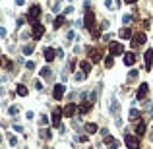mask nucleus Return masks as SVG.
Returning a JSON list of instances; mask_svg holds the SVG:
<instances>
[{"label": "nucleus", "mask_w": 153, "mask_h": 149, "mask_svg": "<svg viewBox=\"0 0 153 149\" xmlns=\"http://www.w3.org/2000/svg\"><path fill=\"white\" fill-rule=\"evenodd\" d=\"M39 16H41V8L39 6H33L31 10H29V16H27V21L33 25H37V20H39Z\"/></svg>", "instance_id": "1"}, {"label": "nucleus", "mask_w": 153, "mask_h": 149, "mask_svg": "<svg viewBox=\"0 0 153 149\" xmlns=\"http://www.w3.org/2000/svg\"><path fill=\"white\" fill-rule=\"evenodd\" d=\"M64 93H66V85H62V83L54 85V91H52V97L56 99V101H60V99L64 97Z\"/></svg>", "instance_id": "2"}, {"label": "nucleus", "mask_w": 153, "mask_h": 149, "mask_svg": "<svg viewBox=\"0 0 153 149\" xmlns=\"http://www.w3.org/2000/svg\"><path fill=\"white\" fill-rule=\"evenodd\" d=\"M108 51H110V56H118V54H122V52H124V46H122L120 43H110Z\"/></svg>", "instance_id": "3"}, {"label": "nucleus", "mask_w": 153, "mask_h": 149, "mask_svg": "<svg viewBox=\"0 0 153 149\" xmlns=\"http://www.w3.org/2000/svg\"><path fill=\"white\" fill-rule=\"evenodd\" d=\"M126 145H128V149H140V139L128 134L126 136Z\"/></svg>", "instance_id": "4"}, {"label": "nucleus", "mask_w": 153, "mask_h": 149, "mask_svg": "<svg viewBox=\"0 0 153 149\" xmlns=\"http://www.w3.org/2000/svg\"><path fill=\"white\" fill-rule=\"evenodd\" d=\"M83 23H85V27H87L89 31H93V23H95V16H93V12H87V14H85Z\"/></svg>", "instance_id": "5"}, {"label": "nucleus", "mask_w": 153, "mask_h": 149, "mask_svg": "<svg viewBox=\"0 0 153 149\" xmlns=\"http://www.w3.org/2000/svg\"><path fill=\"white\" fill-rule=\"evenodd\" d=\"M43 33H45V27L41 25V23H37V25H33V39L39 41L41 37H43Z\"/></svg>", "instance_id": "6"}, {"label": "nucleus", "mask_w": 153, "mask_h": 149, "mask_svg": "<svg viewBox=\"0 0 153 149\" xmlns=\"http://www.w3.org/2000/svg\"><path fill=\"white\" fill-rule=\"evenodd\" d=\"M145 43V33H138V35H134V41H132V46H140Z\"/></svg>", "instance_id": "7"}, {"label": "nucleus", "mask_w": 153, "mask_h": 149, "mask_svg": "<svg viewBox=\"0 0 153 149\" xmlns=\"http://www.w3.org/2000/svg\"><path fill=\"white\" fill-rule=\"evenodd\" d=\"M91 107H93V103H91V101H83V103L78 105V110H80L82 114H85V112H89V110H91Z\"/></svg>", "instance_id": "8"}, {"label": "nucleus", "mask_w": 153, "mask_h": 149, "mask_svg": "<svg viewBox=\"0 0 153 149\" xmlns=\"http://www.w3.org/2000/svg\"><path fill=\"white\" fill-rule=\"evenodd\" d=\"M76 110H78V105L76 103H70L66 109H64V116H68V118L74 116V112H76Z\"/></svg>", "instance_id": "9"}, {"label": "nucleus", "mask_w": 153, "mask_h": 149, "mask_svg": "<svg viewBox=\"0 0 153 149\" xmlns=\"http://www.w3.org/2000/svg\"><path fill=\"white\" fill-rule=\"evenodd\" d=\"M43 56H45V60H47V62H52V60L56 58V52H54V49H45Z\"/></svg>", "instance_id": "10"}, {"label": "nucleus", "mask_w": 153, "mask_h": 149, "mask_svg": "<svg viewBox=\"0 0 153 149\" xmlns=\"http://www.w3.org/2000/svg\"><path fill=\"white\" fill-rule=\"evenodd\" d=\"M105 143H107V147H108V149H118V145H120V143L116 141L115 137H110V136L105 137Z\"/></svg>", "instance_id": "11"}, {"label": "nucleus", "mask_w": 153, "mask_h": 149, "mask_svg": "<svg viewBox=\"0 0 153 149\" xmlns=\"http://www.w3.org/2000/svg\"><path fill=\"white\" fill-rule=\"evenodd\" d=\"M89 60L91 62H99L101 60V52L97 51V49H89Z\"/></svg>", "instance_id": "12"}, {"label": "nucleus", "mask_w": 153, "mask_h": 149, "mask_svg": "<svg viewBox=\"0 0 153 149\" xmlns=\"http://www.w3.org/2000/svg\"><path fill=\"white\" fill-rule=\"evenodd\" d=\"M147 91H149V89H147V83H141V85H140V89H138V93H136V97H138V99L147 97Z\"/></svg>", "instance_id": "13"}, {"label": "nucleus", "mask_w": 153, "mask_h": 149, "mask_svg": "<svg viewBox=\"0 0 153 149\" xmlns=\"http://www.w3.org/2000/svg\"><path fill=\"white\" fill-rule=\"evenodd\" d=\"M108 110H110V114H113V116H118V112H120V103H118V101H113Z\"/></svg>", "instance_id": "14"}, {"label": "nucleus", "mask_w": 153, "mask_h": 149, "mask_svg": "<svg viewBox=\"0 0 153 149\" xmlns=\"http://www.w3.org/2000/svg\"><path fill=\"white\" fill-rule=\"evenodd\" d=\"M134 62H136V54H134V52H126V54H124V64L132 66Z\"/></svg>", "instance_id": "15"}, {"label": "nucleus", "mask_w": 153, "mask_h": 149, "mask_svg": "<svg viewBox=\"0 0 153 149\" xmlns=\"http://www.w3.org/2000/svg\"><path fill=\"white\" fill-rule=\"evenodd\" d=\"M118 37H120V39H130V37H132V31H130V27H122L120 31H118Z\"/></svg>", "instance_id": "16"}, {"label": "nucleus", "mask_w": 153, "mask_h": 149, "mask_svg": "<svg viewBox=\"0 0 153 149\" xmlns=\"http://www.w3.org/2000/svg\"><path fill=\"white\" fill-rule=\"evenodd\" d=\"M52 124H54V126H56V128H64L62 124H60V110H54V114H52Z\"/></svg>", "instance_id": "17"}, {"label": "nucleus", "mask_w": 153, "mask_h": 149, "mask_svg": "<svg viewBox=\"0 0 153 149\" xmlns=\"http://www.w3.org/2000/svg\"><path fill=\"white\" fill-rule=\"evenodd\" d=\"M151 60H153V51L149 49V51L145 52V70H149V68H151Z\"/></svg>", "instance_id": "18"}, {"label": "nucleus", "mask_w": 153, "mask_h": 149, "mask_svg": "<svg viewBox=\"0 0 153 149\" xmlns=\"http://www.w3.org/2000/svg\"><path fill=\"white\" fill-rule=\"evenodd\" d=\"M41 78H45V79H52V70L45 66V68L41 70Z\"/></svg>", "instance_id": "19"}, {"label": "nucleus", "mask_w": 153, "mask_h": 149, "mask_svg": "<svg viewBox=\"0 0 153 149\" xmlns=\"http://www.w3.org/2000/svg\"><path fill=\"white\" fill-rule=\"evenodd\" d=\"M16 91H18L19 97H27V87H25V85H18V87H16Z\"/></svg>", "instance_id": "20"}, {"label": "nucleus", "mask_w": 153, "mask_h": 149, "mask_svg": "<svg viewBox=\"0 0 153 149\" xmlns=\"http://www.w3.org/2000/svg\"><path fill=\"white\" fill-rule=\"evenodd\" d=\"M85 132H87V134H95L97 132V124H93V122L85 124Z\"/></svg>", "instance_id": "21"}, {"label": "nucleus", "mask_w": 153, "mask_h": 149, "mask_svg": "<svg viewBox=\"0 0 153 149\" xmlns=\"http://www.w3.org/2000/svg\"><path fill=\"white\" fill-rule=\"evenodd\" d=\"M138 118H140V110L132 109V110H130V120H138Z\"/></svg>", "instance_id": "22"}, {"label": "nucleus", "mask_w": 153, "mask_h": 149, "mask_svg": "<svg viewBox=\"0 0 153 149\" xmlns=\"http://www.w3.org/2000/svg\"><path fill=\"white\" fill-rule=\"evenodd\" d=\"M136 132L141 136V134L145 132V122H138V126H136Z\"/></svg>", "instance_id": "23"}, {"label": "nucleus", "mask_w": 153, "mask_h": 149, "mask_svg": "<svg viewBox=\"0 0 153 149\" xmlns=\"http://www.w3.org/2000/svg\"><path fill=\"white\" fill-rule=\"evenodd\" d=\"M80 66H82V72H85V74H87V72L91 70V64H89V62H87V60H85V62H82V64H80Z\"/></svg>", "instance_id": "24"}, {"label": "nucleus", "mask_w": 153, "mask_h": 149, "mask_svg": "<svg viewBox=\"0 0 153 149\" xmlns=\"http://www.w3.org/2000/svg\"><path fill=\"white\" fill-rule=\"evenodd\" d=\"M51 136H52L51 130H45V128L41 130V137H45V139H51Z\"/></svg>", "instance_id": "25"}, {"label": "nucleus", "mask_w": 153, "mask_h": 149, "mask_svg": "<svg viewBox=\"0 0 153 149\" xmlns=\"http://www.w3.org/2000/svg\"><path fill=\"white\" fill-rule=\"evenodd\" d=\"M62 25H64V16H60V18H56V21H54V27L58 29V27H62Z\"/></svg>", "instance_id": "26"}, {"label": "nucleus", "mask_w": 153, "mask_h": 149, "mask_svg": "<svg viewBox=\"0 0 153 149\" xmlns=\"http://www.w3.org/2000/svg\"><path fill=\"white\" fill-rule=\"evenodd\" d=\"M31 52H33V45H25V46H23V54H27V56H29Z\"/></svg>", "instance_id": "27"}, {"label": "nucleus", "mask_w": 153, "mask_h": 149, "mask_svg": "<svg viewBox=\"0 0 153 149\" xmlns=\"http://www.w3.org/2000/svg\"><path fill=\"white\" fill-rule=\"evenodd\" d=\"M113 64H115V60L110 58V54H108V58H105V66H107V68H110Z\"/></svg>", "instance_id": "28"}, {"label": "nucleus", "mask_w": 153, "mask_h": 149, "mask_svg": "<svg viewBox=\"0 0 153 149\" xmlns=\"http://www.w3.org/2000/svg\"><path fill=\"white\" fill-rule=\"evenodd\" d=\"M8 112H10L12 116H16V114H18V107H10V109H8Z\"/></svg>", "instance_id": "29"}, {"label": "nucleus", "mask_w": 153, "mask_h": 149, "mask_svg": "<svg viewBox=\"0 0 153 149\" xmlns=\"http://www.w3.org/2000/svg\"><path fill=\"white\" fill-rule=\"evenodd\" d=\"M25 66H27V70H35V62H33V60L25 62Z\"/></svg>", "instance_id": "30"}, {"label": "nucleus", "mask_w": 153, "mask_h": 149, "mask_svg": "<svg viewBox=\"0 0 153 149\" xmlns=\"http://www.w3.org/2000/svg\"><path fill=\"white\" fill-rule=\"evenodd\" d=\"M82 79H85V72H82V74H76V81H82Z\"/></svg>", "instance_id": "31"}, {"label": "nucleus", "mask_w": 153, "mask_h": 149, "mask_svg": "<svg viewBox=\"0 0 153 149\" xmlns=\"http://www.w3.org/2000/svg\"><path fill=\"white\" fill-rule=\"evenodd\" d=\"M130 21H132V16H124V18H122V23H130Z\"/></svg>", "instance_id": "32"}, {"label": "nucleus", "mask_w": 153, "mask_h": 149, "mask_svg": "<svg viewBox=\"0 0 153 149\" xmlns=\"http://www.w3.org/2000/svg\"><path fill=\"white\" fill-rule=\"evenodd\" d=\"M136 76H138V70H130V74H128V78H130V79H134Z\"/></svg>", "instance_id": "33"}, {"label": "nucleus", "mask_w": 153, "mask_h": 149, "mask_svg": "<svg viewBox=\"0 0 153 149\" xmlns=\"http://www.w3.org/2000/svg\"><path fill=\"white\" fill-rule=\"evenodd\" d=\"M47 122H49V118H47L45 114H43V116H41V120H39V124H41V126H45Z\"/></svg>", "instance_id": "34"}, {"label": "nucleus", "mask_w": 153, "mask_h": 149, "mask_svg": "<svg viewBox=\"0 0 153 149\" xmlns=\"http://www.w3.org/2000/svg\"><path fill=\"white\" fill-rule=\"evenodd\" d=\"M105 6H107L108 10H110V8H113V2H110V0H105Z\"/></svg>", "instance_id": "35"}, {"label": "nucleus", "mask_w": 153, "mask_h": 149, "mask_svg": "<svg viewBox=\"0 0 153 149\" xmlns=\"http://www.w3.org/2000/svg\"><path fill=\"white\" fill-rule=\"evenodd\" d=\"M35 89H39V91L43 89V85H41V81H35Z\"/></svg>", "instance_id": "36"}, {"label": "nucleus", "mask_w": 153, "mask_h": 149, "mask_svg": "<svg viewBox=\"0 0 153 149\" xmlns=\"http://www.w3.org/2000/svg\"><path fill=\"white\" fill-rule=\"evenodd\" d=\"M124 2H126V4H134L136 0H124Z\"/></svg>", "instance_id": "37"}, {"label": "nucleus", "mask_w": 153, "mask_h": 149, "mask_svg": "<svg viewBox=\"0 0 153 149\" xmlns=\"http://www.w3.org/2000/svg\"><path fill=\"white\" fill-rule=\"evenodd\" d=\"M149 137H151V139H153V130H151V134H149Z\"/></svg>", "instance_id": "38"}]
</instances>
